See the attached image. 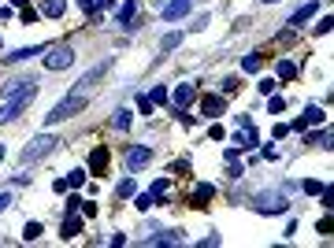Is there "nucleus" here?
Listing matches in <instances>:
<instances>
[{"instance_id":"79ce46f5","label":"nucleus","mask_w":334,"mask_h":248,"mask_svg":"<svg viewBox=\"0 0 334 248\" xmlns=\"http://www.w3.org/2000/svg\"><path fill=\"white\" fill-rule=\"evenodd\" d=\"M8 204H11V193H0V211H4Z\"/></svg>"},{"instance_id":"bb28decb","label":"nucleus","mask_w":334,"mask_h":248,"mask_svg":"<svg viewBox=\"0 0 334 248\" xmlns=\"http://www.w3.org/2000/svg\"><path fill=\"white\" fill-rule=\"evenodd\" d=\"M301 189H305V193H323V182H316V178H305V182H301Z\"/></svg>"},{"instance_id":"c03bdc74","label":"nucleus","mask_w":334,"mask_h":248,"mask_svg":"<svg viewBox=\"0 0 334 248\" xmlns=\"http://www.w3.org/2000/svg\"><path fill=\"white\" fill-rule=\"evenodd\" d=\"M0 163H4V145H0Z\"/></svg>"},{"instance_id":"4be33fe9","label":"nucleus","mask_w":334,"mask_h":248,"mask_svg":"<svg viewBox=\"0 0 334 248\" xmlns=\"http://www.w3.org/2000/svg\"><path fill=\"white\" fill-rule=\"evenodd\" d=\"M134 15H137V4H134V0H126V4L119 8V22L130 26V22H134Z\"/></svg>"},{"instance_id":"2eb2a0df","label":"nucleus","mask_w":334,"mask_h":248,"mask_svg":"<svg viewBox=\"0 0 334 248\" xmlns=\"http://www.w3.org/2000/svg\"><path fill=\"white\" fill-rule=\"evenodd\" d=\"M63 11H67V0H41V15H49V19H60Z\"/></svg>"},{"instance_id":"9d476101","label":"nucleus","mask_w":334,"mask_h":248,"mask_svg":"<svg viewBox=\"0 0 334 248\" xmlns=\"http://www.w3.org/2000/svg\"><path fill=\"white\" fill-rule=\"evenodd\" d=\"M78 234H82V219H78L74 211H67V219H63V226H60V237L63 241H74Z\"/></svg>"},{"instance_id":"473e14b6","label":"nucleus","mask_w":334,"mask_h":248,"mask_svg":"<svg viewBox=\"0 0 334 248\" xmlns=\"http://www.w3.org/2000/svg\"><path fill=\"white\" fill-rule=\"evenodd\" d=\"M330 26H334V22H330V15H323L320 26H316V34H320V37H323V34H330Z\"/></svg>"},{"instance_id":"58836bf2","label":"nucleus","mask_w":334,"mask_h":248,"mask_svg":"<svg viewBox=\"0 0 334 248\" xmlns=\"http://www.w3.org/2000/svg\"><path fill=\"white\" fill-rule=\"evenodd\" d=\"M78 8H82V11H89V15H93V11H97V0H78Z\"/></svg>"},{"instance_id":"f03ea898","label":"nucleus","mask_w":334,"mask_h":248,"mask_svg":"<svg viewBox=\"0 0 334 248\" xmlns=\"http://www.w3.org/2000/svg\"><path fill=\"white\" fill-rule=\"evenodd\" d=\"M86 104H89V97H86V93H71L67 100H60V104L52 107V111L45 115V126H56V122H63V119H71V115H78V111H82Z\"/></svg>"},{"instance_id":"72a5a7b5","label":"nucleus","mask_w":334,"mask_h":248,"mask_svg":"<svg viewBox=\"0 0 334 248\" xmlns=\"http://www.w3.org/2000/svg\"><path fill=\"white\" fill-rule=\"evenodd\" d=\"M137 111L149 115V111H152V100H149V97H137Z\"/></svg>"},{"instance_id":"412c9836","label":"nucleus","mask_w":334,"mask_h":248,"mask_svg":"<svg viewBox=\"0 0 334 248\" xmlns=\"http://www.w3.org/2000/svg\"><path fill=\"white\" fill-rule=\"evenodd\" d=\"M134 193H137V185H134V174H130V178H123V182H119L115 196H119V200H126V196H134Z\"/></svg>"},{"instance_id":"f257e3e1","label":"nucleus","mask_w":334,"mask_h":248,"mask_svg":"<svg viewBox=\"0 0 334 248\" xmlns=\"http://www.w3.org/2000/svg\"><path fill=\"white\" fill-rule=\"evenodd\" d=\"M34 93H37V89L30 85V82H23L19 89H15V97L8 93V104L0 107V122H11V119H19V115L26 111V107L34 104Z\"/></svg>"},{"instance_id":"7c9ffc66","label":"nucleus","mask_w":334,"mask_h":248,"mask_svg":"<svg viewBox=\"0 0 334 248\" xmlns=\"http://www.w3.org/2000/svg\"><path fill=\"white\" fill-rule=\"evenodd\" d=\"M78 211H82L86 219H93V215H97V204H93V200H82V204H78Z\"/></svg>"},{"instance_id":"c756f323","label":"nucleus","mask_w":334,"mask_h":248,"mask_svg":"<svg viewBox=\"0 0 334 248\" xmlns=\"http://www.w3.org/2000/svg\"><path fill=\"white\" fill-rule=\"evenodd\" d=\"M267 107H271V115H282V111H286V100H282V97H271V100H267Z\"/></svg>"},{"instance_id":"a18cd8bd","label":"nucleus","mask_w":334,"mask_h":248,"mask_svg":"<svg viewBox=\"0 0 334 248\" xmlns=\"http://www.w3.org/2000/svg\"><path fill=\"white\" fill-rule=\"evenodd\" d=\"M264 4H279V0H264Z\"/></svg>"},{"instance_id":"c85d7f7f","label":"nucleus","mask_w":334,"mask_h":248,"mask_svg":"<svg viewBox=\"0 0 334 248\" xmlns=\"http://www.w3.org/2000/svg\"><path fill=\"white\" fill-rule=\"evenodd\" d=\"M167 189H171V182H167V178H156V182H152V196H164Z\"/></svg>"},{"instance_id":"e433bc0d","label":"nucleus","mask_w":334,"mask_h":248,"mask_svg":"<svg viewBox=\"0 0 334 248\" xmlns=\"http://www.w3.org/2000/svg\"><path fill=\"white\" fill-rule=\"evenodd\" d=\"M208 137H212V141H223V137H227V130H223V126H219V122H215V126L208 130Z\"/></svg>"},{"instance_id":"2f4dec72","label":"nucleus","mask_w":334,"mask_h":248,"mask_svg":"<svg viewBox=\"0 0 334 248\" xmlns=\"http://www.w3.org/2000/svg\"><path fill=\"white\" fill-rule=\"evenodd\" d=\"M149 100H152V104H167V89H164V85H156Z\"/></svg>"},{"instance_id":"c9c22d12","label":"nucleus","mask_w":334,"mask_h":248,"mask_svg":"<svg viewBox=\"0 0 334 248\" xmlns=\"http://www.w3.org/2000/svg\"><path fill=\"white\" fill-rule=\"evenodd\" d=\"M271 133H275V141H282V137L290 133V126H286V122H275V130H271Z\"/></svg>"},{"instance_id":"f8f14e48","label":"nucleus","mask_w":334,"mask_h":248,"mask_svg":"<svg viewBox=\"0 0 334 248\" xmlns=\"http://www.w3.org/2000/svg\"><path fill=\"white\" fill-rule=\"evenodd\" d=\"M108 160H111V156H108L104 145L93 148V152H89V170H93V174H104V170H108Z\"/></svg>"},{"instance_id":"f3484780","label":"nucleus","mask_w":334,"mask_h":248,"mask_svg":"<svg viewBox=\"0 0 334 248\" xmlns=\"http://www.w3.org/2000/svg\"><path fill=\"white\" fill-rule=\"evenodd\" d=\"M130 122H134V115H130V107H119V111L111 115V126H115V130H130Z\"/></svg>"},{"instance_id":"4468645a","label":"nucleus","mask_w":334,"mask_h":248,"mask_svg":"<svg viewBox=\"0 0 334 248\" xmlns=\"http://www.w3.org/2000/svg\"><path fill=\"white\" fill-rule=\"evenodd\" d=\"M193 100H197V85L193 82H186V85L174 89V104H179V107H189Z\"/></svg>"},{"instance_id":"ea45409f","label":"nucleus","mask_w":334,"mask_h":248,"mask_svg":"<svg viewBox=\"0 0 334 248\" xmlns=\"http://www.w3.org/2000/svg\"><path fill=\"white\" fill-rule=\"evenodd\" d=\"M223 93H238V78H227V82H223Z\"/></svg>"},{"instance_id":"cd10ccee","label":"nucleus","mask_w":334,"mask_h":248,"mask_svg":"<svg viewBox=\"0 0 334 248\" xmlns=\"http://www.w3.org/2000/svg\"><path fill=\"white\" fill-rule=\"evenodd\" d=\"M82 182H86V170H71V174H67V185H71V189H78Z\"/></svg>"},{"instance_id":"37998d69","label":"nucleus","mask_w":334,"mask_h":248,"mask_svg":"<svg viewBox=\"0 0 334 248\" xmlns=\"http://www.w3.org/2000/svg\"><path fill=\"white\" fill-rule=\"evenodd\" d=\"M11 4H15V8H23V4H26V0H11Z\"/></svg>"},{"instance_id":"b1692460","label":"nucleus","mask_w":334,"mask_h":248,"mask_svg":"<svg viewBox=\"0 0 334 248\" xmlns=\"http://www.w3.org/2000/svg\"><path fill=\"white\" fill-rule=\"evenodd\" d=\"M152 200H156L152 193H137V196H134V208H137V211H149V208H152Z\"/></svg>"},{"instance_id":"a19ab883","label":"nucleus","mask_w":334,"mask_h":248,"mask_svg":"<svg viewBox=\"0 0 334 248\" xmlns=\"http://www.w3.org/2000/svg\"><path fill=\"white\" fill-rule=\"evenodd\" d=\"M323 208H334V189H323Z\"/></svg>"},{"instance_id":"6e6552de","label":"nucleus","mask_w":334,"mask_h":248,"mask_svg":"<svg viewBox=\"0 0 334 248\" xmlns=\"http://www.w3.org/2000/svg\"><path fill=\"white\" fill-rule=\"evenodd\" d=\"M145 163H152V148H149V145H134V148H126V167H130V170H141Z\"/></svg>"},{"instance_id":"393cba45","label":"nucleus","mask_w":334,"mask_h":248,"mask_svg":"<svg viewBox=\"0 0 334 248\" xmlns=\"http://www.w3.org/2000/svg\"><path fill=\"white\" fill-rule=\"evenodd\" d=\"M179 44H182V34H167L160 41V52H171V49H179Z\"/></svg>"},{"instance_id":"1a4fd4ad","label":"nucleus","mask_w":334,"mask_h":248,"mask_svg":"<svg viewBox=\"0 0 334 248\" xmlns=\"http://www.w3.org/2000/svg\"><path fill=\"white\" fill-rule=\"evenodd\" d=\"M323 122H327V111H323V107H305V115H301L290 130H308V126H323Z\"/></svg>"},{"instance_id":"6ab92c4d","label":"nucleus","mask_w":334,"mask_h":248,"mask_svg":"<svg viewBox=\"0 0 334 248\" xmlns=\"http://www.w3.org/2000/svg\"><path fill=\"white\" fill-rule=\"evenodd\" d=\"M212 196H215V185H197V193H193V204H197V208H204Z\"/></svg>"},{"instance_id":"0eeeda50","label":"nucleus","mask_w":334,"mask_h":248,"mask_svg":"<svg viewBox=\"0 0 334 248\" xmlns=\"http://www.w3.org/2000/svg\"><path fill=\"white\" fill-rule=\"evenodd\" d=\"M189 8H193V0H167V4L160 8V19L164 22H179L182 15H189Z\"/></svg>"},{"instance_id":"a211bd4d","label":"nucleus","mask_w":334,"mask_h":248,"mask_svg":"<svg viewBox=\"0 0 334 248\" xmlns=\"http://www.w3.org/2000/svg\"><path fill=\"white\" fill-rule=\"evenodd\" d=\"M275 74H279L282 82H290L293 74H297V63H293V59H279V67H275Z\"/></svg>"},{"instance_id":"423d86ee","label":"nucleus","mask_w":334,"mask_h":248,"mask_svg":"<svg viewBox=\"0 0 334 248\" xmlns=\"http://www.w3.org/2000/svg\"><path fill=\"white\" fill-rule=\"evenodd\" d=\"M108 67H111V59H101L97 67H89V71L82 74V78H78L74 93H89V89H93V82H101V78H104V71H108Z\"/></svg>"},{"instance_id":"dca6fc26","label":"nucleus","mask_w":334,"mask_h":248,"mask_svg":"<svg viewBox=\"0 0 334 248\" xmlns=\"http://www.w3.org/2000/svg\"><path fill=\"white\" fill-rule=\"evenodd\" d=\"M186 237H182V230H167V234H160V237H149L145 244H182Z\"/></svg>"},{"instance_id":"5701e85b","label":"nucleus","mask_w":334,"mask_h":248,"mask_svg":"<svg viewBox=\"0 0 334 248\" xmlns=\"http://www.w3.org/2000/svg\"><path fill=\"white\" fill-rule=\"evenodd\" d=\"M242 71H249V74H257V71H260V52H249V56L242 59Z\"/></svg>"},{"instance_id":"20e7f679","label":"nucleus","mask_w":334,"mask_h":248,"mask_svg":"<svg viewBox=\"0 0 334 248\" xmlns=\"http://www.w3.org/2000/svg\"><path fill=\"white\" fill-rule=\"evenodd\" d=\"M74 63V49L71 44H56V49H49V56H45V67L49 71H67Z\"/></svg>"},{"instance_id":"ddd939ff","label":"nucleus","mask_w":334,"mask_h":248,"mask_svg":"<svg viewBox=\"0 0 334 248\" xmlns=\"http://www.w3.org/2000/svg\"><path fill=\"white\" fill-rule=\"evenodd\" d=\"M201 115H208V119H219V115H223V97L208 93V97L201 100Z\"/></svg>"},{"instance_id":"39448f33","label":"nucleus","mask_w":334,"mask_h":248,"mask_svg":"<svg viewBox=\"0 0 334 248\" xmlns=\"http://www.w3.org/2000/svg\"><path fill=\"white\" fill-rule=\"evenodd\" d=\"M257 211L260 215H286V211H290V200H286L282 193L275 196V193H264L260 200H257Z\"/></svg>"},{"instance_id":"a878e982","label":"nucleus","mask_w":334,"mask_h":248,"mask_svg":"<svg viewBox=\"0 0 334 248\" xmlns=\"http://www.w3.org/2000/svg\"><path fill=\"white\" fill-rule=\"evenodd\" d=\"M23 237H26V241H37V237H41V222H26Z\"/></svg>"},{"instance_id":"f704fd0d","label":"nucleus","mask_w":334,"mask_h":248,"mask_svg":"<svg viewBox=\"0 0 334 248\" xmlns=\"http://www.w3.org/2000/svg\"><path fill=\"white\" fill-rule=\"evenodd\" d=\"M260 156H264V160H271V163H275V160H279V148H275V145H264V152H260Z\"/></svg>"},{"instance_id":"7ed1b4c3","label":"nucleus","mask_w":334,"mask_h":248,"mask_svg":"<svg viewBox=\"0 0 334 248\" xmlns=\"http://www.w3.org/2000/svg\"><path fill=\"white\" fill-rule=\"evenodd\" d=\"M52 145H56V137H49V133H41V137H34L26 148H23V156H19V163L26 167V163H37V160H45L52 152Z\"/></svg>"},{"instance_id":"4c0bfd02","label":"nucleus","mask_w":334,"mask_h":248,"mask_svg":"<svg viewBox=\"0 0 334 248\" xmlns=\"http://www.w3.org/2000/svg\"><path fill=\"white\" fill-rule=\"evenodd\" d=\"M257 89H260V93H267V97H271V93H275V82H271V78H264V82H260Z\"/></svg>"},{"instance_id":"aec40b11","label":"nucleus","mask_w":334,"mask_h":248,"mask_svg":"<svg viewBox=\"0 0 334 248\" xmlns=\"http://www.w3.org/2000/svg\"><path fill=\"white\" fill-rule=\"evenodd\" d=\"M30 56H41V44H30V49H15L8 59H11V63H23V59H30Z\"/></svg>"},{"instance_id":"9b49d317","label":"nucleus","mask_w":334,"mask_h":248,"mask_svg":"<svg viewBox=\"0 0 334 248\" xmlns=\"http://www.w3.org/2000/svg\"><path fill=\"white\" fill-rule=\"evenodd\" d=\"M316 11H320V0H308V4H305V8H297V11L290 15V26H305V22L312 19V15H316Z\"/></svg>"}]
</instances>
